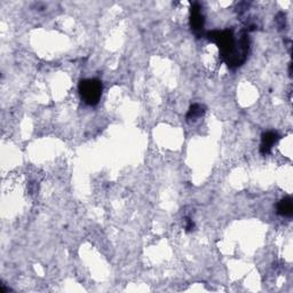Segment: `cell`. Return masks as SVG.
<instances>
[{
  "mask_svg": "<svg viewBox=\"0 0 293 293\" xmlns=\"http://www.w3.org/2000/svg\"><path fill=\"white\" fill-rule=\"evenodd\" d=\"M204 113H205V109L204 107L200 106V104H193L190 107L189 113L187 114V119L188 120H197L199 117H202Z\"/></svg>",
  "mask_w": 293,
  "mask_h": 293,
  "instance_id": "6",
  "label": "cell"
},
{
  "mask_svg": "<svg viewBox=\"0 0 293 293\" xmlns=\"http://www.w3.org/2000/svg\"><path fill=\"white\" fill-rule=\"evenodd\" d=\"M208 37L218 45L220 49V55L227 62V65L231 68L242 65L247 55L248 37L246 33H242L240 40H236L234 31L222 30V31H212L208 33Z\"/></svg>",
  "mask_w": 293,
  "mask_h": 293,
  "instance_id": "1",
  "label": "cell"
},
{
  "mask_svg": "<svg viewBox=\"0 0 293 293\" xmlns=\"http://www.w3.org/2000/svg\"><path fill=\"white\" fill-rule=\"evenodd\" d=\"M79 93L86 104L97 106L102 95V84L98 79H85L79 84Z\"/></svg>",
  "mask_w": 293,
  "mask_h": 293,
  "instance_id": "2",
  "label": "cell"
},
{
  "mask_svg": "<svg viewBox=\"0 0 293 293\" xmlns=\"http://www.w3.org/2000/svg\"><path fill=\"white\" fill-rule=\"evenodd\" d=\"M279 140V136L276 132H266L262 134V142H261L260 151L261 154L267 155L272 151L273 146Z\"/></svg>",
  "mask_w": 293,
  "mask_h": 293,
  "instance_id": "4",
  "label": "cell"
},
{
  "mask_svg": "<svg viewBox=\"0 0 293 293\" xmlns=\"http://www.w3.org/2000/svg\"><path fill=\"white\" fill-rule=\"evenodd\" d=\"M204 15L202 14V8H200L199 4H194L192 7V18H190V24H192V29L196 34H199L203 33L204 29Z\"/></svg>",
  "mask_w": 293,
  "mask_h": 293,
  "instance_id": "3",
  "label": "cell"
},
{
  "mask_svg": "<svg viewBox=\"0 0 293 293\" xmlns=\"http://www.w3.org/2000/svg\"><path fill=\"white\" fill-rule=\"evenodd\" d=\"M194 228V222L190 221V220H188V225H187V230H192Z\"/></svg>",
  "mask_w": 293,
  "mask_h": 293,
  "instance_id": "7",
  "label": "cell"
},
{
  "mask_svg": "<svg viewBox=\"0 0 293 293\" xmlns=\"http://www.w3.org/2000/svg\"><path fill=\"white\" fill-rule=\"evenodd\" d=\"M277 213L282 216H291L293 214V203L290 197L283 198L277 204Z\"/></svg>",
  "mask_w": 293,
  "mask_h": 293,
  "instance_id": "5",
  "label": "cell"
}]
</instances>
